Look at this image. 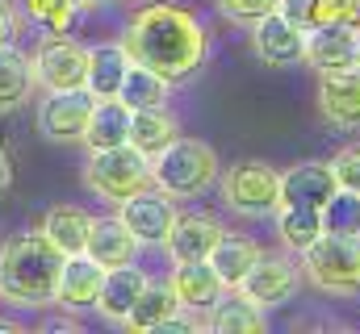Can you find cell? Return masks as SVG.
Instances as JSON below:
<instances>
[{
	"instance_id": "2",
	"label": "cell",
	"mask_w": 360,
	"mask_h": 334,
	"mask_svg": "<svg viewBox=\"0 0 360 334\" xmlns=\"http://www.w3.org/2000/svg\"><path fill=\"white\" fill-rule=\"evenodd\" d=\"M63 250L55 247L42 230L13 234L0 247V301L17 309H42L55 301L59 272H63Z\"/></svg>"
},
{
	"instance_id": "3",
	"label": "cell",
	"mask_w": 360,
	"mask_h": 334,
	"mask_svg": "<svg viewBox=\"0 0 360 334\" xmlns=\"http://www.w3.org/2000/svg\"><path fill=\"white\" fill-rule=\"evenodd\" d=\"M302 259V276L327 297H360V234L327 230Z\"/></svg>"
},
{
	"instance_id": "30",
	"label": "cell",
	"mask_w": 360,
	"mask_h": 334,
	"mask_svg": "<svg viewBox=\"0 0 360 334\" xmlns=\"http://www.w3.org/2000/svg\"><path fill=\"white\" fill-rule=\"evenodd\" d=\"M80 8H84L80 0H25L30 21H38L46 34H68Z\"/></svg>"
},
{
	"instance_id": "26",
	"label": "cell",
	"mask_w": 360,
	"mask_h": 334,
	"mask_svg": "<svg viewBox=\"0 0 360 334\" xmlns=\"http://www.w3.org/2000/svg\"><path fill=\"white\" fill-rule=\"evenodd\" d=\"M176 314H184V309H180L172 284H155V280H151V284L143 288L139 305L130 309V318H126L122 326H130V330H139V334H155L160 326H168Z\"/></svg>"
},
{
	"instance_id": "37",
	"label": "cell",
	"mask_w": 360,
	"mask_h": 334,
	"mask_svg": "<svg viewBox=\"0 0 360 334\" xmlns=\"http://www.w3.org/2000/svg\"><path fill=\"white\" fill-rule=\"evenodd\" d=\"M84 8H101V4H113V0H80Z\"/></svg>"
},
{
	"instance_id": "8",
	"label": "cell",
	"mask_w": 360,
	"mask_h": 334,
	"mask_svg": "<svg viewBox=\"0 0 360 334\" xmlns=\"http://www.w3.org/2000/svg\"><path fill=\"white\" fill-rule=\"evenodd\" d=\"M117 218L130 226V234H134L143 247H151V243H168L180 209H176V196H168L164 188L151 184V188L134 192L130 201H122V205H117Z\"/></svg>"
},
{
	"instance_id": "14",
	"label": "cell",
	"mask_w": 360,
	"mask_h": 334,
	"mask_svg": "<svg viewBox=\"0 0 360 334\" xmlns=\"http://www.w3.org/2000/svg\"><path fill=\"white\" fill-rule=\"evenodd\" d=\"M319 109L335 130H360V67L319 76Z\"/></svg>"
},
{
	"instance_id": "33",
	"label": "cell",
	"mask_w": 360,
	"mask_h": 334,
	"mask_svg": "<svg viewBox=\"0 0 360 334\" xmlns=\"http://www.w3.org/2000/svg\"><path fill=\"white\" fill-rule=\"evenodd\" d=\"M331 171H335L340 188H348V192H360V142L344 147V151H335V155H331Z\"/></svg>"
},
{
	"instance_id": "7",
	"label": "cell",
	"mask_w": 360,
	"mask_h": 334,
	"mask_svg": "<svg viewBox=\"0 0 360 334\" xmlns=\"http://www.w3.org/2000/svg\"><path fill=\"white\" fill-rule=\"evenodd\" d=\"M34 76L46 92L89 88V46H80L68 34H51L34 55Z\"/></svg>"
},
{
	"instance_id": "15",
	"label": "cell",
	"mask_w": 360,
	"mask_h": 334,
	"mask_svg": "<svg viewBox=\"0 0 360 334\" xmlns=\"http://www.w3.org/2000/svg\"><path fill=\"white\" fill-rule=\"evenodd\" d=\"M105 272L92 255H68L63 259V272H59V288H55V305L63 309H96V297H101V284H105Z\"/></svg>"
},
{
	"instance_id": "4",
	"label": "cell",
	"mask_w": 360,
	"mask_h": 334,
	"mask_svg": "<svg viewBox=\"0 0 360 334\" xmlns=\"http://www.w3.org/2000/svg\"><path fill=\"white\" fill-rule=\"evenodd\" d=\"M151 180H155V188H164L176 201L201 196L218 180V155L201 138H176L168 151H160L151 159Z\"/></svg>"
},
{
	"instance_id": "10",
	"label": "cell",
	"mask_w": 360,
	"mask_h": 334,
	"mask_svg": "<svg viewBox=\"0 0 360 334\" xmlns=\"http://www.w3.org/2000/svg\"><path fill=\"white\" fill-rule=\"evenodd\" d=\"M239 288H243L256 305L276 309V305H285V301L302 288V263L289 259V255H272V250H264Z\"/></svg>"
},
{
	"instance_id": "12",
	"label": "cell",
	"mask_w": 360,
	"mask_h": 334,
	"mask_svg": "<svg viewBox=\"0 0 360 334\" xmlns=\"http://www.w3.org/2000/svg\"><path fill=\"white\" fill-rule=\"evenodd\" d=\"M168 284H172V293H176L184 314H210L222 301V293H226V284H222V276L214 272L210 259H180L172 267Z\"/></svg>"
},
{
	"instance_id": "34",
	"label": "cell",
	"mask_w": 360,
	"mask_h": 334,
	"mask_svg": "<svg viewBox=\"0 0 360 334\" xmlns=\"http://www.w3.org/2000/svg\"><path fill=\"white\" fill-rule=\"evenodd\" d=\"M281 13H285L293 25L310 29V25H314V17H319V0H281Z\"/></svg>"
},
{
	"instance_id": "18",
	"label": "cell",
	"mask_w": 360,
	"mask_h": 334,
	"mask_svg": "<svg viewBox=\"0 0 360 334\" xmlns=\"http://www.w3.org/2000/svg\"><path fill=\"white\" fill-rule=\"evenodd\" d=\"M222 234H226V226L218 218H210V213H180L164 247L172 255V263H180V259H210Z\"/></svg>"
},
{
	"instance_id": "28",
	"label": "cell",
	"mask_w": 360,
	"mask_h": 334,
	"mask_svg": "<svg viewBox=\"0 0 360 334\" xmlns=\"http://www.w3.org/2000/svg\"><path fill=\"white\" fill-rule=\"evenodd\" d=\"M34 59L21 55L17 46H0V109H17L34 92Z\"/></svg>"
},
{
	"instance_id": "16",
	"label": "cell",
	"mask_w": 360,
	"mask_h": 334,
	"mask_svg": "<svg viewBox=\"0 0 360 334\" xmlns=\"http://www.w3.org/2000/svg\"><path fill=\"white\" fill-rule=\"evenodd\" d=\"M340 192V180L331 163H293L289 171H281V205H314L323 209L331 196Z\"/></svg>"
},
{
	"instance_id": "9",
	"label": "cell",
	"mask_w": 360,
	"mask_h": 334,
	"mask_svg": "<svg viewBox=\"0 0 360 334\" xmlns=\"http://www.w3.org/2000/svg\"><path fill=\"white\" fill-rule=\"evenodd\" d=\"M92 105H96V96H92L89 88L46 92V100H42V109H38V126H42V134L55 138V142H84Z\"/></svg>"
},
{
	"instance_id": "13",
	"label": "cell",
	"mask_w": 360,
	"mask_h": 334,
	"mask_svg": "<svg viewBox=\"0 0 360 334\" xmlns=\"http://www.w3.org/2000/svg\"><path fill=\"white\" fill-rule=\"evenodd\" d=\"M356 42H360V25H348V21L314 25V29H306V63L319 76L352 67L356 63Z\"/></svg>"
},
{
	"instance_id": "19",
	"label": "cell",
	"mask_w": 360,
	"mask_h": 334,
	"mask_svg": "<svg viewBox=\"0 0 360 334\" xmlns=\"http://www.w3.org/2000/svg\"><path fill=\"white\" fill-rule=\"evenodd\" d=\"M130 121H134V109L122 100V96H105L92 105L89 130H84V147L89 151H109V147H126L130 142Z\"/></svg>"
},
{
	"instance_id": "25",
	"label": "cell",
	"mask_w": 360,
	"mask_h": 334,
	"mask_svg": "<svg viewBox=\"0 0 360 334\" xmlns=\"http://www.w3.org/2000/svg\"><path fill=\"white\" fill-rule=\"evenodd\" d=\"M264 255V247L256 243V239H248V234H222L218 239V247L210 255V263H214V272L222 276V284L226 288H239L243 280H248V272L256 267V259Z\"/></svg>"
},
{
	"instance_id": "24",
	"label": "cell",
	"mask_w": 360,
	"mask_h": 334,
	"mask_svg": "<svg viewBox=\"0 0 360 334\" xmlns=\"http://www.w3.org/2000/svg\"><path fill=\"white\" fill-rule=\"evenodd\" d=\"M276 234H281V247L289 255H306L327 234L323 209H314V205H281L276 209Z\"/></svg>"
},
{
	"instance_id": "6",
	"label": "cell",
	"mask_w": 360,
	"mask_h": 334,
	"mask_svg": "<svg viewBox=\"0 0 360 334\" xmlns=\"http://www.w3.org/2000/svg\"><path fill=\"white\" fill-rule=\"evenodd\" d=\"M222 201L243 218H269L281 209V171L264 159H243L222 171Z\"/></svg>"
},
{
	"instance_id": "23",
	"label": "cell",
	"mask_w": 360,
	"mask_h": 334,
	"mask_svg": "<svg viewBox=\"0 0 360 334\" xmlns=\"http://www.w3.org/2000/svg\"><path fill=\"white\" fill-rule=\"evenodd\" d=\"M92 218L89 209L80 205H51L46 218H42V234L63 250V255H80L89 247V234H92Z\"/></svg>"
},
{
	"instance_id": "29",
	"label": "cell",
	"mask_w": 360,
	"mask_h": 334,
	"mask_svg": "<svg viewBox=\"0 0 360 334\" xmlns=\"http://www.w3.org/2000/svg\"><path fill=\"white\" fill-rule=\"evenodd\" d=\"M172 88H176V84L164 80L160 72H151V67H143V63H130V72H126L117 96H122L130 109H164L168 96H172Z\"/></svg>"
},
{
	"instance_id": "22",
	"label": "cell",
	"mask_w": 360,
	"mask_h": 334,
	"mask_svg": "<svg viewBox=\"0 0 360 334\" xmlns=\"http://www.w3.org/2000/svg\"><path fill=\"white\" fill-rule=\"evenodd\" d=\"M130 63L134 59H130V51L122 42H96V46H89V92L96 100L117 96Z\"/></svg>"
},
{
	"instance_id": "1",
	"label": "cell",
	"mask_w": 360,
	"mask_h": 334,
	"mask_svg": "<svg viewBox=\"0 0 360 334\" xmlns=\"http://www.w3.org/2000/svg\"><path fill=\"white\" fill-rule=\"evenodd\" d=\"M122 46L130 51L134 63L160 72L172 84L197 76L210 55V38H205V25L197 21V13L184 4H172V0L143 4L122 29Z\"/></svg>"
},
{
	"instance_id": "36",
	"label": "cell",
	"mask_w": 360,
	"mask_h": 334,
	"mask_svg": "<svg viewBox=\"0 0 360 334\" xmlns=\"http://www.w3.org/2000/svg\"><path fill=\"white\" fill-rule=\"evenodd\" d=\"M4 184H8V159L0 155V188H4Z\"/></svg>"
},
{
	"instance_id": "5",
	"label": "cell",
	"mask_w": 360,
	"mask_h": 334,
	"mask_svg": "<svg viewBox=\"0 0 360 334\" xmlns=\"http://www.w3.org/2000/svg\"><path fill=\"white\" fill-rule=\"evenodd\" d=\"M84 184H89L92 196L109 201V205H122L130 201L134 192L151 188V159L139 151V147H109V151H89V163H84Z\"/></svg>"
},
{
	"instance_id": "21",
	"label": "cell",
	"mask_w": 360,
	"mask_h": 334,
	"mask_svg": "<svg viewBox=\"0 0 360 334\" xmlns=\"http://www.w3.org/2000/svg\"><path fill=\"white\" fill-rule=\"evenodd\" d=\"M264 314H269V309L256 305L243 288H231V297H222V301L205 314V326L214 334H260L269 326Z\"/></svg>"
},
{
	"instance_id": "27",
	"label": "cell",
	"mask_w": 360,
	"mask_h": 334,
	"mask_svg": "<svg viewBox=\"0 0 360 334\" xmlns=\"http://www.w3.org/2000/svg\"><path fill=\"white\" fill-rule=\"evenodd\" d=\"M176 117L168 109H134L130 121V147H139L147 159H155L160 151H168L176 142Z\"/></svg>"
},
{
	"instance_id": "20",
	"label": "cell",
	"mask_w": 360,
	"mask_h": 334,
	"mask_svg": "<svg viewBox=\"0 0 360 334\" xmlns=\"http://www.w3.org/2000/svg\"><path fill=\"white\" fill-rule=\"evenodd\" d=\"M139 247L143 243L130 234V226L122 218H96L84 255H92L101 267H122V263H134L139 259Z\"/></svg>"
},
{
	"instance_id": "31",
	"label": "cell",
	"mask_w": 360,
	"mask_h": 334,
	"mask_svg": "<svg viewBox=\"0 0 360 334\" xmlns=\"http://www.w3.org/2000/svg\"><path fill=\"white\" fill-rule=\"evenodd\" d=\"M323 226L335 234H360V192L340 188L327 205H323Z\"/></svg>"
},
{
	"instance_id": "32",
	"label": "cell",
	"mask_w": 360,
	"mask_h": 334,
	"mask_svg": "<svg viewBox=\"0 0 360 334\" xmlns=\"http://www.w3.org/2000/svg\"><path fill=\"white\" fill-rule=\"evenodd\" d=\"M276 8H281V0H218V13L231 25H256V21H264Z\"/></svg>"
},
{
	"instance_id": "11",
	"label": "cell",
	"mask_w": 360,
	"mask_h": 334,
	"mask_svg": "<svg viewBox=\"0 0 360 334\" xmlns=\"http://www.w3.org/2000/svg\"><path fill=\"white\" fill-rule=\"evenodd\" d=\"M252 51L269 67H302L306 63V29L293 25L281 8L252 25Z\"/></svg>"
},
{
	"instance_id": "38",
	"label": "cell",
	"mask_w": 360,
	"mask_h": 334,
	"mask_svg": "<svg viewBox=\"0 0 360 334\" xmlns=\"http://www.w3.org/2000/svg\"><path fill=\"white\" fill-rule=\"evenodd\" d=\"M352 67H360V42H356V63H352Z\"/></svg>"
},
{
	"instance_id": "35",
	"label": "cell",
	"mask_w": 360,
	"mask_h": 334,
	"mask_svg": "<svg viewBox=\"0 0 360 334\" xmlns=\"http://www.w3.org/2000/svg\"><path fill=\"white\" fill-rule=\"evenodd\" d=\"M17 34H21V17L13 0H0V46H17Z\"/></svg>"
},
{
	"instance_id": "17",
	"label": "cell",
	"mask_w": 360,
	"mask_h": 334,
	"mask_svg": "<svg viewBox=\"0 0 360 334\" xmlns=\"http://www.w3.org/2000/svg\"><path fill=\"white\" fill-rule=\"evenodd\" d=\"M147 284H151V276H147L139 263L109 267V272H105V284H101V297H96V314L109 318V322H126Z\"/></svg>"
}]
</instances>
